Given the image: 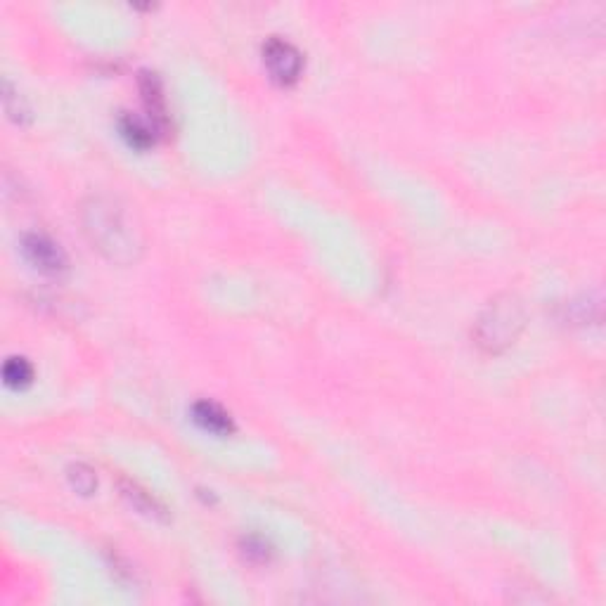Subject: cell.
Segmentation results:
<instances>
[{
  "mask_svg": "<svg viewBox=\"0 0 606 606\" xmlns=\"http://www.w3.org/2000/svg\"><path fill=\"white\" fill-rule=\"evenodd\" d=\"M81 225L93 249L116 266H131L145 249V235L135 216L112 197H91L81 207Z\"/></svg>",
  "mask_w": 606,
  "mask_h": 606,
  "instance_id": "obj_1",
  "label": "cell"
},
{
  "mask_svg": "<svg viewBox=\"0 0 606 606\" xmlns=\"http://www.w3.org/2000/svg\"><path fill=\"white\" fill-rule=\"evenodd\" d=\"M526 325L523 303L514 294L495 297L474 325V339L485 353H503L516 341Z\"/></svg>",
  "mask_w": 606,
  "mask_h": 606,
  "instance_id": "obj_2",
  "label": "cell"
},
{
  "mask_svg": "<svg viewBox=\"0 0 606 606\" xmlns=\"http://www.w3.org/2000/svg\"><path fill=\"white\" fill-rule=\"evenodd\" d=\"M263 62H266L268 72L278 83L291 85L301 79L303 72V55L297 45H291L285 38H268L263 45Z\"/></svg>",
  "mask_w": 606,
  "mask_h": 606,
  "instance_id": "obj_3",
  "label": "cell"
},
{
  "mask_svg": "<svg viewBox=\"0 0 606 606\" xmlns=\"http://www.w3.org/2000/svg\"><path fill=\"white\" fill-rule=\"evenodd\" d=\"M22 251H24L26 261L34 268H38L45 275H60L67 270V256L60 249V244L53 242L48 235L41 232H31L22 239Z\"/></svg>",
  "mask_w": 606,
  "mask_h": 606,
  "instance_id": "obj_4",
  "label": "cell"
},
{
  "mask_svg": "<svg viewBox=\"0 0 606 606\" xmlns=\"http://www.w3.org/2000/svg\"><path fill=\"white\" fill-rule=\"evenodd\" d=\"M140 93H142V103L147 107L152 126L157 128L159 135H164L166 126H169V114H166V97L164 85L154 72H140L138 76Z\"/></svg>",
  "mask_w": 606,
  "mask_h": 606,
  "instance_id": "obj_5",
  "label": "cell"
},
{
  "mask_svg": "<svg viewBox=\"0 0 606 606\" xmlns=\"http://www.w3.org/2000/svg\"><path fill=\"white\" fill-rule=\"evenodd\" d=\"M192 419L209 434H216V436H230L235 431V422L219 403L213 400H200L192 406Z\"/></svg>",
  "mask_w": 606,
  "mask_h": 606,
  "instance_id": "obj_6",
  "label": "cell"
},
{
  "mask_svg": "<svg viewBox=\"0 0 606 606\" xmlns=\"http://www.w3.org/2000/svg\"><path fill=\"white\" fill-rule=\"evenodd\" d=\"M119 128H122V135L126 138L128 145L135 147V150H140V152L150 150V147H154V142H157V135H159L157 128L152 126V123L142 122V119H138V116H133V114L122 116Z\"/></svg>",
  "mask_w": 606,
  "mask_h": 606,
  "instance_id": "obj_7",
  "label": "cell"
},
{
  "mask_svg": "<svg viewBox=\"0 0 606 606\" xmlns=\"http://www.w3.org/2000/svg\"><path fill=\"white\" fill-rule=\"evenodd\" d=\"M122 493L128 503L133 504L138 512H142V514L154 516V519H166L164 507H161V504H159L157 500L150 495V493L142 491L138 484H133V481H122Z\"/></svg>",
  "mask_w": 606,
  "mask_h": 606,
  "instance_id": "obj_8",
  "label": "cell"
},
{
  "mask_svg": "<svg viewBox=\"0 0 606 606\" xmlns=\"http://www.w3.org/2000/svg\"><path fill=\"white\" fill-rule=\"evenodd\" d=\"M3 379L10 388H26L34 382V367L26 358H7V363L3 365Z\"/></svg>",
  "mask_w": 606,
  "mask_h": 606,
  "instance_id": "obj_9",
  "label": "cell"
},
{
  "mask_svg": "<svg viewBox=\"0 0 606 606\" xmlns=\"http://www.w3.org/2000/svg\"><path fill=\"white\" fill-rule=\"evenodd\" d=\"M67 479L72 484V488L81 495H93L97 488V476L91 467H85V464H72L67 469Z\"/></svg>",
  "mask_w": 606,
  "mask_h": 606,
  "instance_id": "obj_10",
  "label": "cell"
},
{
  "mask_svg": "<svg viewBox=\"0 0 606 606\" xmlns=\"http://www.w3.org/2000/svg\"><path fill=\"white\" fill-rule=\"evenodd\" d=\"M3 104H5L7 116H10L15 123L22 126V123L29 122V107H26L24 100L19 97V93L15 91L13 85L7 83V81L3 83Z\"/></svg>",
  "mask_w": 606,
  "mask_h": 606,
  "instance_id": "obj_11",
  "label": "cell"
},
{
  "mask_svg": "<svg viewBox=\"0 0 606 606\" xmlns=\"http://www.w3.org/2000/svg\"><path fill=\"white\" fill-rule=\"evenodd\" d=\"M244 554L249 559H254V562H266L270 550H268V542L261 538H247L244 540Z\"/></svg>",
  "mask_w": 606,
  "mask_h": 606,
  "instance_id": "obj_12",
  "label": "cell"
}]
</instances>
